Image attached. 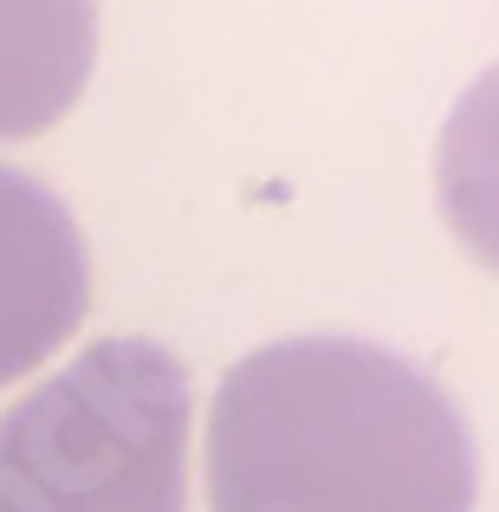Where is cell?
<instances>
[{"instance_id":"cell-3","label":"cell","mask_w":499,"mask_h":512,"mask_svg":"<svg viewBox=\"0 0 499 512\" xmlns=\"http://www.w3.org/2000/svg\"><path fill=\"white\" fill-rule=\"evenodd\" d=\"M91 305V260L72 208L0 163V389L39 370Z\"/></svg>"},{"instance_id":"cell-5","label":"cell","mask_w":499,"mask_h":512,"mask_svg":"<svg viewBox=\"0 0 499 512\" xmlns=\"http://www.w3.org/2000/svg\"><path fill=\"white\" fill-rule=\"evenodd\" d=\"M435 188L454 240L487 273H499V65L461 91V104L441 124Z\"/></svg>"},{"instance_id":"cell-4","label":"cell","mask_w":499,"mask_h":512,"mask_svg":"<svg viewBox=\"0 0 499 512\" xmlns=\"http://www.w3.org/2000/svg\"><path fill=\"white\" fill-rule=\"evenodd\" d=\"M98 59V0H0V143L52 130Z\"/></svg>"},{"instance_id":"cell-1","label":"cell","mask_w":499,"mask_h":512,"mask_svg":"<svg viewBox=\"0 0 499 512\" xmlns=\"http://www.w3.org/2000/svg\"><path fill=\"white\" fill-rule=\"evenodd\" d=\"M474 493L480 467L461 409L383 344H266L214 396V512H474Z\"/></svg>"},{"instance_id":"cell-2","label":"cell","mask_w":499,"mask_h":512,"mask_svg":"<svg viewBox=\"0 0 499 512\" xmlns=\"http://www.w3.org/2000/svg\"><path fill=\"white\" fill-rule=\"evenodd\" d=\"M188 370L150 338H98L0 415V512H182Z\"/></svg>"}]
</instances>
